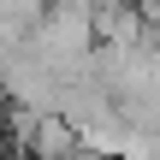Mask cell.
<instances>
[{
    "label": "cell",
    "mask_w": 160,
    "mask_h": 160,
    "mask_svg": "<svg viewBox=\"0 0 160 160\" xmlns=\"http://www.w3.org/2000/svg\"><path fill=\"white\" fill-rule=\"evenodd\" d=\"M18 142L30 160H71L77 154V125L59 113H18Z\"/></svg>",
    "instance_id": "6da1fadb"
}]
</instances>
